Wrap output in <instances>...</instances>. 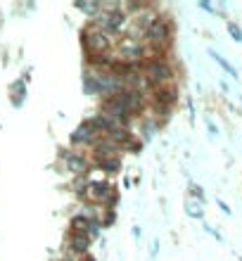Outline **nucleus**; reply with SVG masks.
<instances>
[{"instance_id": "1", "label": "nucleus", "mask_w": 242, "mask_h": 261, "mask_svg": "<svg viewBox=\"0 0 242 261\" xmlns=\"http://www.w3.org/2000/svg\"><path fill=\"white\" fill-rule=\"evenodd\" d=\"M143 74L147 76V81H152L154 88L169 86L174 78V66L164 57H150L143 62Z\"/></svg>"}, {"instance_id": "2", "label": "nucleus", "mask_w": 242, "mask_h": 261, "mask_svg": "<svg viewBox=\"0 0 242 261\" xmlns=\"http://www.w3.org/2000/svg\"><path fill=\"white\" fill-rule=\"evenodd\" d=\"M83 45H86L88 55H107L112 50V36L90 24L83 31Z\"/></svg>"}, {"instance_id": "3", "label": "nucleus", "mask_w": 242, "mask_h": 261, "mask_svg": "<svg viewBox=\"0 0 242 261\" xmlns=\"http://www.w3.org/2000/svg\"><path fill=\"white\" fill-rule=\"evenodd\" d=\"M81 195L88 202H105V204H114L117 202V193L112 190L110 181H88Z\"/></svg>"}, {"instance_id": "4", "label": "nucleus", "mask_w": 242, "mask_h": 261, "mask_svg": "<svg viewBox=\"0 0 242 261\" xmlns=\"http://www.w3.org/2000/svg\"><path fill=\"white\" fill-rule=\"evenodd\" d=\"M145 41H150L154 45H164L169 38H171V24L162 19V17H154L152 22L147 24V29L143 33Z\"/></svg>"}, {"instance_id": "5", "label": "nucleus", "mask_w": 242, "mask_h": 261, "mask_svg": "<svg viewBox=\"0 0 242 261\" xmlns=\"http://www.w3.org/2000/svg\"><path fill=\"white\" fill-rule=\"evenodd\" d=\"M119 55L123 57V62H145L147 60V45L131 38V41H123L119 45Z\"/></svg>"}, {"instance_id": "6", "label": "nucleus", "mask_w": 242, "mask_h": 261, "mask_svg": "<svg viewBox=\"0 0 242 261\" xmlns=\"http://www.w3.org/2000/svg\"><path fill=\"white\" fill-rule=\"evenodd\" d=\"M95 140H98V130L93 129L90 121H83V124L71 133V142H74V145H93Z\"/></svg>"}, {"instance_id": "7", "label": "nucleus", "mask_w": 242, "mask_h": 261, "mask_svg": "<svg viewBox=\"0 0 242 261\" xmlns=\"http://www.w3.org/2000/svg\"><path fill=\"white\" fill-rule=\"evenodd\" d=\"M64 159H66V166L74 171V174H81V171H86L88 169V162H86V157L78 152H64Z\"/></svg>"}, {"instance_id": "8", "label": "nucleus", "mask_w": 242, "mask_h": 261, "mask_svg": "<svg viewBox=\"0 0 242 261\" xmlns=\"http://www.w3.org/2000/svg\"><path fill=\"white\" fill-rule=\"evenodd\" d=\"M98 169H102L105 174H114V171H119L121 169V162L117 154H107V157H98Z\"/></svg>"}, {"instance_id": "9", "label": "nucleus", "mask_w": 242, "mask_h": 261, "mask_svg": "<svg viewBox=\"0 0 242 261\" xmlns=\"http://www.w3.org/2000/svg\"><path fill=\"white\" fill-rule=\"evenodd\" d=\"M69 245H71V250L78 252V254H86L90 247V240L83 235V233H71V238H69Z\"/></svg>"}, {"instance_id": "10", "label": "nucleus", "mask_w": 242, "mask_h": 261, "mask_svg": "<svg viewBox=\"0 0 242 261\" xmlns=\"http://www.w3.org/2000/svg\"><path fill=\"white\" fill-rule=\"evenodd\" d=\"M74 7H78L81 12H86V14H98L100 7H102V2H98V0H74Z\"/></svg>"}, {"instance_id": "11", "label": "nucleus", "mask_w": 242, "mask_h": 261, "mask_svg": "<svg viewBox=\"0 0 242 261\" xmlns=\"http://www.w3.org/2000/svg\"><path fill=\"white\" fill-rule=\"evenodd\" d=\"M209 55H211V57H214V60H216V62H219V66H221V69H223V71H226V74H228V76L238 78V71L233 69V66H231V62H228V60H226L223 55H219V53H216V50H209Z\"/></svg>"}, {"instance_id": "12", "label": "nucleus", "mask_w": 242, "mask_h": 261, "mask_svg": "<svg viewBox=\"0 0 242 261\" xmlns=\"http://www.w3.org/2000/svg\"><path fill=\"white\" fill-rule=\"evenodd\" d=\"M90 223H93L90 218H86L83 214H78V216L71 218V230H74V233H83V235H86V230H88Z\"/></svg>"}, {"instance_id": "13", "label": "nucleus", "mask_w": 242, "mask_h": 261, "mask_svg": "<svg viewBox=\"0 0 242 261\" xmlns=\"http://www.w3.org/2000/svg\"><path fill=\"white\" fill-rule=\"evenodd\" d=\"M185 211H187V216H192V218H202V216H204L202 204H199V202H195L192 197H187V199H185Z\"/></svg>"}, {"instance_id": "14", "label": "nucleus", "mask_w": 242, "mask_h": 261, "mask_svg": "<svg viewBox=\"0 0 242 261\" xmlns=\"http://www.w3.org/2000/svg\"><path fill=\"white\" fill-rule=\"evenodd\" d=\"M159 124H162V121H145V126H143L145 138H152L154 133H157V129H159Z\"/></svg>"}, {"instance_id": "15", "label": "nucleus", "mask_w": 242, "mask_h": 261, "mask_svg": "<svg viewBox=\"0 0 242 261\" xmlns=\"http://www.w3.org/2000/svg\"><path fill=\"white\" fill-rule=\"evenodd\" d=\"M190 195H192V199H197L199 204L204 202V190L199 188V185H195V183H190Z\"/></svg>"}, {"instance_id": "16", "label": "nucleus", "mask_w": 242, "mask_h": 261, "mask_svg": "<svg viewBox=\"0 0 242 261\" xmlns=\"http://www.w3.org/2000/svg\"><path fill=\"white\" fill-rule=\"evenodd\" d=\"M126 7H128V12H145V10H150V2H126Z\"/></svg>"}, {"instance_id": "17", "label": "nucleus", "mask_w": 242, "mask_h": 261, "mask_svg": "<svg viewBox=\"0 0 242 261\" xmlns=\"http://www.w3.org/2000/svg\"><path fill=\"white\" fill-rule=\"evenodd\" d=\"M228 33H231L235 41H240V43H242V31H240V26H238V24H228Z\"/></svg>"}, {"instance_id": "18", "label": "nucleus", "mask_w": 242, "mask_h": 261, "mask_svg": "<svg viewBox=\"0 0 242 261\" xmlns=\"http://www.w3.org/2000/svg\"><path fill=\"white\" fill-rule=\"evenodd\" d=\"M199 7H202V10H207V12H214V7H211V2H204V0L199 2Z\"/></svg>"}, {"instance_id": "19", "label": "nucleus", "mask_w": 242, "mask_h": 261, "mask_svg": "<svg viewBox=\"0 0 242 261\" xmlns=\"http://www.w3.org/2000/svg\"><path fill=\"white\" fill-rule=\"evenodd\" d=\"M219 207L223 209V211H226V214H231V207H228V204H226V202H221V199H219Z\"/></svg>"}]
</instances>
